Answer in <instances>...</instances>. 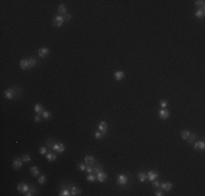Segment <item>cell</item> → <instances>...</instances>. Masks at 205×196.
<instances>
[{
  "mask_svg": "<svg viewBox=\"0 0 205 196\" xmlns=\"http://www.w3.org/2000/svg\"><path fill=\"white\" fill-rule=\"evenodd\" d=\"M160 107H161V109H166V107H167V101L166 100H161L160 101Z\"/></svg>",
  "mask_w": 205,
  "mask_h": 196,
  "instance_id": "f35d334b",
  "label": "cell"
},
{
  "mask_svg": "<svg viewBox=\"0 0 205 196\" xmlns=\"http://www.w3.org/2000/svg\"><path fill=\"white\" fill-rule=\"evenodd\" d=\"M42 117H43V119H45V120H48V119H50L51 118V113L49 111H45L42 113Z\"/></svg>",
  "mask_w": 205,
  "mask_h": 196,
  "instance_id": "4316f807",
  "label": "cell"
},
{
  "mask_svg": "<svg viewBox=\"0 0 205 196\" xmlns=\"http://www.w3.org/2000/svg\"><path fill=\"white\" fill-rule=\"evenodd\" d=\"M104 135H105V134L102 133L101 131H97V132H95V133H94V136H95L96 140H101V138L104 136Z\"/></svg>",
  "mask_w": 205,
  "mask_h": 196,
  "instance_id": "f546056e",
  "label": "cell"
},
{
  "mask_svg": "<svg viewBox=\"0 0 205 196\" xmlns=\"http://www.w3.org/2000/svg\"><path fill=\"white\" fill-rule=\"evenodd\" d=\"M160 187H161V190H165V191H170V190L172 189V183L171 182H163L160 184Z\"/></svg>",
  "mask_w": 205,
  "mask_h": 196,
  "instance_id": "5bb4252c",
  "label": "cell"
},
{
  "mask_svg": "<svg viewBox=\"0 0 205 196\" xmlns=\"http://www.w3.org/2000/svg\"><path fill=\"white\" fill-rule=\"evenodd\" d=\"M190 136V131H182L181 132V138L182 140H184V141H187L188 140V137Z\"/></svg>",
  "mask_w": 205,
  "mask_h": 196,
  "instance_id": "484cf974",
  "label": "cell"
},
{
  "mask_svg": "<svg viewBox=\"0 0 205 196\" xmlns=\"http://www.w3.org/2000/svg\"><path fill=\"white\" fill-rule=\"evenodd\" d=\"M194 140H195V134L194 133H190V136L188 137L187 141H189L190 143H193V142H194Z\"/></svg>",
  "mask_w": 205,
  "mask_h": 196,
  "instance_id": "836d02e7",
  "label": "cell"
},
{
  "mask_svg": "<svg viewBox=\"0 0 205 196\" xmlns=\"http://www.w3.org/2000/svg\"><path fill=\"white\" fill-rule=\"evenodd\" d=\"M30 185L26 183V182H21V183H19V185H18V191L19 192H21L22 194H25L28 190H30Z\"/></svg>",
  "mask_w": 205,
  "mask_h": 196,
  "instance_id": "6da1fadb",
  "label": "cell"
},
{
  "mask_svg": "<svg viewBox=\"0 0 205 196\" xmlns=\"http://www.w3.org/2000/svg\"><path fill=\"white\" fill-rule=\"evenodd\" d=\"M28 63H30V68H34L37 63V60L35 58H28Z\"/></svg>",
  "mask_w": 205,
  "mask_h": 196,
  "instance_id": "83f0119b",
  "label": "cell"
},
{
  "mask_svg": "<svg viewBox=\"0 0 205 196\" xmlns=\"http://www.w3.org/2000/svg\"><path fill=\"white\" fill-rule=\"evenodd\" d=\"M64 20H63V16L62 15H57L55 19H53V25L57 27H60L62 26V24H63Z\"/></svg>",
  "mask_w": 205,
  "mask_h": 196,
  "instance_id": "3957f363",
  "label": "cell"
},
{
  "mask_svg": "<svg viewBox=\"0 0 205 196\" xmlns=\"http://www.w3.org/2000/svg\"><path fill=\"white\" fill-rule=\"evenodd\" d=\"M169 117H170V112L168 111L167 109H161V110L159 111V118H160L161 120H166Z\"/></svg>",
  "mask_w": 205,
  "mask_h": 196,
  "instance_id": "52a82bcc",
  "label": "cell"
},
{
  "mask_svg": "<svg viewBox=\"0 0 205 196\" xmlns=\"http://www.w3.org/2000/svg\"><path fill=\"white\" fill-rule=\"evenodd\" d=\"M70 192H71V195H73V196H76V195L81 194V190H80L78 186H71Z\"/></svg>",
  "mask_w": 205,
  "mask_h": 196,
  "instance_id": "e0dca14e",
  "label": "cell"
},
{
  "mask_svg": "<svg viewBox=\"0 0 205 196\" xmlns=\"http://www.w3.org/2000/svg\"><path fill=\"white\" fill-rule=\"evenodd\" d=\"M195 16L196 18H199V19H204V16H205V11L204 9H198L195 11Z\"/></svg>",
  "mask_w": 205,
  "mask_h": 196,
  "instance_id": "ffe728a7",
  "label": "cell"
},
{
  "mask_svg": "<svg viewBox=\"0 0 205 196\" xmlns=\"http://www.w3.org/2000/svg\"><path fill=\"white\" fill-rule=\"evenodd\" d=\"M31 173H32L33 177H37L39 174V170L37 167H31Z\"/></svg>",
  "mask_w": 205,
  "mask_h": 196,
  "instance_id": "cb8c5ba5",
  "label": "cell"
},
{
  "mask_svg": "<svg viewBox=\"0 0 205 196\" xmlns=\"http://www.w3.org/2000/svg\"><path fill=\"white\" fill-rule=\"evenodd\" d=\"M128 177L124 174H119L118 175V179H117V182H118V184H120V185H126V184L128 183Z\"/></svg>",
  "mask_w": 205,
  "mask_h": 196,
  "instance_id": "5b68a950",
  "label": "cell"
},
{
  "mask_svg": "<svg viewBox=\"0 0 205 196\" xmlns=\"http://www.w3.org/2000/svg\"><path fill=\"white\" fill-rule=\"evenodd\" d=\"M158 178V172H156V171H150L149 173H147V179H149L150 181H153L154 180H156V179Z\"/></svg>",
  "mask_w": 205,
  "mask_h": 196,
  "instance_id": "9a60e30c",
  "label": "cell"
},
{
  "mask_svg": "<svg viewBox=\"0 0 205 196\" xmlns=\"http://www.w3.org/2000/svg\"><path fill=\"white\" fill-rule=\"evenodd\" d=\"M45 182H46V177H45L44 174L39 175V177H38V183H39V184H42V185H43V184H44Z\"/></svg>",
  "mask_w": 205,
  "mask_h": 196,
  "instance_id": "1f68e13d",
  "label": "cell"
},
{
  "mask_svg": "<svg viewBox=\"0 0 205 196\" xmlns=\"http://www.w3.org/2000/svg\"><path fill=\"white\" fill-rule=\"evenodd\" d=\"M46 158H47V160L49 161V162H53V161L57 159V155L55 154V152H48Z\"/></svg>",
  "mask_w": 205,
  "mask_h": 196,
  "instance_id": "d6986e66",
  "label": "cell"
},
{
  "mask_svg": "<svg viewBox=\"0 0 205 196\" xmlns=\"http://www.w3.org/2000/svg\"><path fill=\"white\" fill-rule=\"evenodd\" d=\"M52 149L55 151H57V152H63L64 151V145L62 143H57V144L53 145Z\"/></svg>",
  "mask_w": 205,
  "mask_h": 196,
  "instance_id": "30bf717a",
  "label": "cell"
},
{
  "mask_svg": "<svg viewBox=\"0 0 205 196\" xmlns=\"http://www.w3.org/2000/svg\"><path fill=\"white\" fill-rule=\"evenodd\" d=\"M58 13L59 15H63V14L67 13V7H65V4H60L58 7Z\"/></svg>",
  "mask_w": 205,
  "mask_h": 196,
  "instance_id": "44dd1931",
  "label": "cell"
},
{
  "mask_svg": "<svg viewBox=\"0 0 205 196\" xmlns=\"http://www.w3.org/2000/svg\"><path fill=\"white\" fill-rule=\"evenodd\" d=\"M84 162L86 166H93L94 162H95V158L93 156H91V155H87V156H85V158H84Z\"/></svg>",
  "mask_w": 205,
  "mask_h": 196,
  "instance_id": "9c48e42d",
  "label": "cell"
},
{
  "mask_svg": "<svg viewBox=\"0 0 205 196\" xmlns=\"http://www.w3.org/2000/svg\"><path fill=\"white\" fill-rule=\"evenodd\" d=\"M49 48H46V47H43L38 50V56L41 57V58H45V57H47L48 54H49Z\"/></svg>",
  "mask_w": 205,
  "mask_h": 196,
  "instance_id": "8992f818",
  "label": "cell"
},
{
  "mask_svg": "<svg viewBox=\"0 0 205 196\" xmlns=\"http://www.w3.org/2000/svg\"><path fill=\"white\" fill-rule=\"evenodd\" d=\"M98 130L102 132V133H106L107 132V130H108V125H107V123L105 122V121H102V122H99V124H98Z\"/></svg>",
  "mask_w": 205,
  "mask_h": 196,
  "instance_id": "8fae6325",
  "label": "cell"
},
{
  "mask_svg": "<svg viewBox=\"0 0 205 196\" xmlns=\"http://www.w3.org/2000/svg\"><path fill=\"white\" fill-rule=\"evenodd\" d=\"M20 68L22 70H28L30 68V63H28V59H22L20 61Z\"/></svg>",
  "mask_w": 205,
  "mask_h": 196,
  "instance_id": "ba28073f",
  "label": "cell"
},
{
  "mask_svg": "<svg viewBox=\"0 0 205 196\" xmlns=\"http://www.w3.org/2000/svg\"><path fill=\"white\" fill-rule=\"evenodd\" d=\"M86 180H87V181H90V182H93V181H95V180H96V175H95V174H93V173H90V174L86 177Z\"/></svg>",
  "mask_w": 205,
  "mask_h": 196,
  "instance_id": "4dcf8cb0",
  "label": "cell"
},
{
  "mask_svg": "<svg viewBox=\"0 0 205 196\" xmlns=\"http://www.w3.org/2000/svg\"><path fill=\"white\" fill-rule=\"evenodd\" d=\"M78 168L81 170V171H86V166L83 165V163H80V165L78 166Z\"/></svg>",
  "mask_w": 205,
  "mask_h": 196,
  "instance_id": "8d00e7d4",
  "label": "cell"
},
{
  "mask_svg": "<svg viewBox=\"0 0 205 196\" xmlns=\"http://www.w3.org/2000/svg\"><path fill=\"white\" fill-rule=\"evenodd\" d=\"M35 192H36V189H35V187H34V186H31L30 190H28V191L25 193L24 195H25V196H32V195L35 194Z\"/></svg>",
  "mask_w": 205,
  "mask_h": 196,
  "instance_id": "d4e9b609",
  "label": "cell"
},
{
  "mask_svg": "<svg viewBox=\"0 0 205 196\" xmlns=\"http://www.w3.org/2000/svg\"><path fill=\"white\" fill-rule=\"evenodd\" d=\"M47 147H41V148H39V154H41V155H45V154H46V152H47Z\"/></svg>",
  "mask_w": 205,
  "mask_h": 196,
  "instance_id": "e575fe53",
  "label": "cell"
},
{
  "mask_svg": "<svg viewBox=\"0 0 205 196\" xmlns=\"http://www.w3.org/2000/svg\"><path fill=\"white\" fill-rule=\"evenodd\" d=\"M113 77H115L116 81H121L124 77V72L123 71H116L115 74H113Z\"/></svg>",
  "mask_w": 205,
  "mask_h": 196,
  "instance_id": "2e32d148",
  "label": "cell"
},
{
  "mask_svg": "<svg viewBox=\"0 0 205 196\" xmlns=\"http://www.w3.org/2000/svg\"><path fill=\"white\" fill-rule=\"evenodd\" d=\"M155 195H156V196H163V195H164V192H163V191H156V192H155Z\"/></svg>",
  "mask_w": 205,
  "mask_h": 196,
  "instance_id": "ee69618b",
  "label": "cell"
},
{
  "mask_svg": "<svg viewBox=\"0 0 205 196\" xmlns=\"http://www.w3.org/2000/svg\"><path fill=\"white\" fill-rule=\"evenodd\" d=\"M101 171H102V167L99 166V165H97V167H96V168H94V173L97 174L98 172H101Z\"/></svg>",
  "mask_w": 205,
  "mask_h": 196,
  "instance_id": "74e56055",
  "label": "cell"
},
{
  "mask_svg": "<svg viewBox=\"0 0 205 196\" xmlns=\"http://www.w3.org/2000/svg\"><path fill=\"white\" fill-rule=\"evenodd\" d=\"M138 179L141 181V182H144V181L147 179V174L145 173V172L141 171V172H139V173H138Z\"/></svg>",
  "mask_w": 205,
  "mask_h": 196,
  "instance_id": "7402d4cb",
  "label": "cell"
},
{
  "mask_svg": "<svg viewBox=\"0 0 205 196\" xmlns=\"http://www.w3.org/2000/svg\"><path fill=\"white\" fill-rule=\"evenodd\" d=\"M41 118H43L41 114H37V116L34 118V121H35V122H39V121H41Z\"/></svg>",
  "mask_w": 205,
  "mask_h": 196,
  "instance_id": "7bdbcfd3",
  "label": "cell"
},
{
  "mask_svg": "<svg viewBox=\"0 0 205 196\" xmlns=\"http://www.w3.org/2000/svg\"><path fill=\"white\" fill-rule=\"evenodd\" d=\"M153 186H154V187H156V189H157V187H159V186H160V183H159L158 181H155V180H154V181H153Z\"/></svg>",
  "mask_w": 205,
  "mask_h": 196,
  "instance_id": "b9f144b4",
  "label": "cell"
},
{
  "mask_svg": "<svg viewBox=\"0 0 205 196\" xmlns=\"http://www.w3.org/2000/svg\"><path fill=\"white\" fill-rule=\"evenodd\" d=\"M22 160H23L24 162H30V161H31V156L28 154H25V155H23V157H22Z\"/></svg>",
  "mask_w": 205,
  "mask_h": 196,
  "instance_id": "d6a6232c",
  "label": "cell"
},
{
  "mask_svg": "<svg viewBox=\"0 0 205 196\" xmlns=\"http://www.w3.org/2000/svg\"><path fill=\"white\" fill-rule=\"evenodd\" d=\"M195 4L199 7V9H204L205 1H203V0H198V1H195Z\"/></svg>",
  "mask_w": 205,
  "mask_h": 196,
  "instance_id": "f1b7e54d",
  "label": "cell"
},
{
  "mask_svg": "<svg viewBox=\"0 0 205 196\" xmlns=\"http://www.w3.org/2000/svg\"><path fill=\"white\" fill-rule=\"evenodd\" d=\"M59 195L60 196H70L71 192H70L69 189H63V190H61V191L59 192Z\"/></svg>",
  "mask_w": 205,
  "mask_h": 196,
  "instance_id": "603a6c76",
  "label": "cell"
},
{
  "mask_svg": "<svg viewBox=\"0 0 205 196\" xmlns=\"http://www.w3.org/2000/svg\"><path fill=\"white\" fill-rule=\"evenodd\" d=\"M194 149L195 150H204L205 149V143L203 141L201 142H195L194 143Z\"/></svg>",
  "mask_w": 205,
  "mask_h": 196,
  "instance_id": "4fadbf2b",
  "label": "cell"
},
{
  "mask_svg": "<svg viewBox=\"0 0 205 196\" xmlns=\"http://www.w3.org/2000/svg\"><path fill=\"white\" fill-rule=\"evenodd\" d=\"M23 162L24 161L22 160V159H20V158H15V159L13 160V168L14 169H20L22 167V165H23Z\"/></svg>",
  "mask_w": 205,
  "mask_h": 196,
  "instance_id": "7c38bea8",
  "label": "cell"
},
{
  "mask_svg": "<svg viewBox=\"0 0 205 196\" xmlns=\"http://www.w3.org/2000/svg\"><path fill=\"white\" fill-rule=\"evenodd\" d=\"M34 110H35V112L37 114H42L43 112H44V108H43V106L41 103H36V105L34 106Z\"/></svg>",
  "mask_w": 205,
  "mask_h": 196,
  "instance_id": "ac0fdd59",
  "label": "cell"
},
{
  "mask_svg": "<svg viewBox=\"0 0 205 196\" xmlns=\"http://www.w3.org/2000/svg\"><path fill=\"white\" fill-rule=\"evenodd\" d=\"M63 20L64 21H70L71 20V14H69V13H65V14H63Z\"/></svg>",
  "mask_w": 205,
  "mask_h": 196,
  "instance_id": "d590c367",
  "label": "cell"
},
{
  "mask_svg": "<svg viewBox=\"0 0 205 196\" xmlns=\"http://www.w3.org/2000/svg\"><path fill=\"white\" fill-rule=\"evenodd\" d=\"M107 178H108L107 173H106L105 171H102V170L101 172H98V173L96 174V180H98L101 183H104L105 181L107 180Z\"/></svg>",
  "mask_w": 205,
  "mask_h": 196,
  "instance_id": "7a4b0ae2",
  "label": "cell"
},
{
  "mask_svg": "<svg viewBox=\"0 0 205 196\" xmlns=\"http://www.w3.org/2000/svg\"><path fill=\"white\" fill-rule=\"evenodd\" d=\"M86 171L89 173H94V168H92V166H87L86 167Z\"/></svg>",
  "mask_w": 205,
  "mask_h": 196,
  "instance_id": "60d3db41",
  "label": "cell"
},
{
  "mask_svg": "<svg viewBox=\"0 0 205 196\" xmlns=\"http://www.w3.org/2000/svg\"><path fill=\"white\" fill-rule=\"evenodd\" d=\"M15 95H16L15 91L12 88H8L4 91V96H5V98H8V99H13Z\"/></svg>",
  "mask_w": 205,
  "mask_h": 196,
  "instance_id": "277c9868",
  "label": "cell"
},
{
  "mask_svg": "<svg viewBox=\"0 0 205 196\" xmlns=\"http://www.w3.org/2000/svg\"><path fill=\"white\" fill-rule=\"evenodd\" d=\"M46 147H47L48 149H51V148H52L53 145L51 144V141H47V142H46Z\"/></svg>",
  "mask_w": 205,
  "mask_h": 196,
  "instance_id": "ab89813d",
  "label": "cell"
}]
</instances>
